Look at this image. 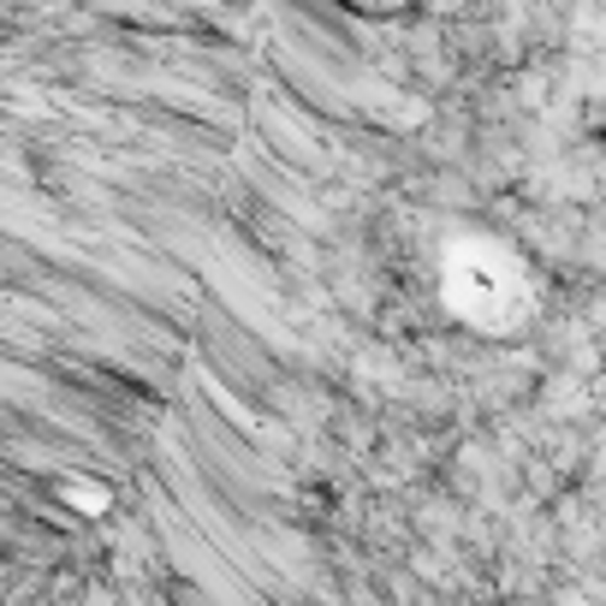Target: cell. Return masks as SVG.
I'll return each instance as SVG.
<instances>
[{
  "label": "cell",
  "mask_w": 606,
  "mask_h": 606,
  "mask_svg": "<svg viewBox=\"0 0 606 606\" xmlns=\"http://www.w3.org/2000/svg\"><path fill=\"white\" fill-rule=\"evenodd\" d=\"M446 303L481 334H512L535 310V285L523 261L493 238H452L446 244Z\"/></svg>",
  "instance_id": "obj_1"
}]
</instances>
